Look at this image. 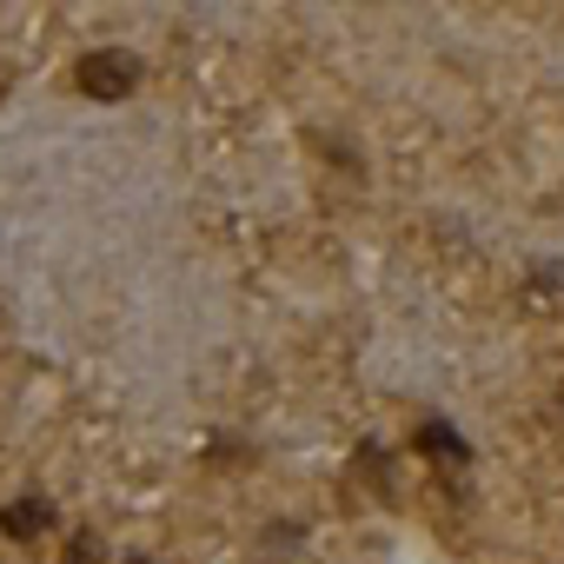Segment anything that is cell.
Returning a JSON list of instances; mask_svg holds the SVG:
<instances>
[{
  "instance_id": "6da1fadb",
  "label": "cell",
  "mask_w": 564,
  "mask_h": 564,
  "mask_svg": "<svg viewBox=\"0 0 564 564\" xmlns=\"http://www.w3.org/2000/svg\"><path fill=\"white\" fill-rule=\"evenodd\" d=\"M140 74H147V61H140L133 47H94L74 80H80L87 100H127V94L140 87Z\"/></svg>"
},
{
  "instance_id": "8992f818",
  "label": "cell",
  "mask_w": 564,
  "mask_h": 564,
  "mask_svg": "<svg viewBox=\"0 0 564 564\" xmlns=\"http://www.w3.org/2000/svg\"><path fill=\"white\" fill-rule=\"evenodd\" d=\"M8 80H14V67H8V61H0V94H8Z\"/></svg>"
},
{
  "instance_id": "3957f363",
  "label": "cell",
  "mask_w": 564,
  "mask_h": 564,
  "mask_svg": "<svg viewBox=\"0 0 564 564\" xmlns=\"http://www.w3.org/2000/svg\"><path fill=\"white\" fill-rule=\"evenodd\" d=\"M47 524H54V505H47V498H14V505H0V531L21 538V544L41 538Z\"/></svg>"
},
{
  "instance_id": "5b68a950",
  "label": "cell",
  "mask_w": 564,
  "mask_h": 564,
  "mask_svg": "<svg viewBox=\"0 0 564 564\" xmlns=\"http://www.w3.org/2000/svg\"><path fill=\"white\" fill-rule=\"evenodd\" d=\"M100 557H107V544H100L94 531H74V538H67V557H61V564H100Z\"/></svg>"
},
{
  "instance_id": "277c9868",
  "label": "cell",
  "mask_w": 564,
  "mask_h": 564,
  "mask_svg": "<svg viewBox=\"0 0 564 564\" xmlns=\"http://www.w3.org/2000/svg\"><path fill=\"white\" fill-rule=\"evenodd\" d=\"M359 471L372 478L379 498H392V471H386V452H379V445H359Z\"/></svg>"
},
{
  "instance_id": "7a4b0ae2",
  "label": "cell",
  "mask_w": 564,
  "mask_h": 564,
  "mask_svg": "<svg viewBox=\"0 0 564 564\" xmlns=\"http://www.w3.org/2000/svg\"><path fill=\"white\" fill-rule=\"evenodd\" d=\"M412 452H425V458H432L438 471H458V465L471 458V445H465V438H458V432H452L445 419H425V425L412 432Z\"/></svg>"
}]
</instances>
